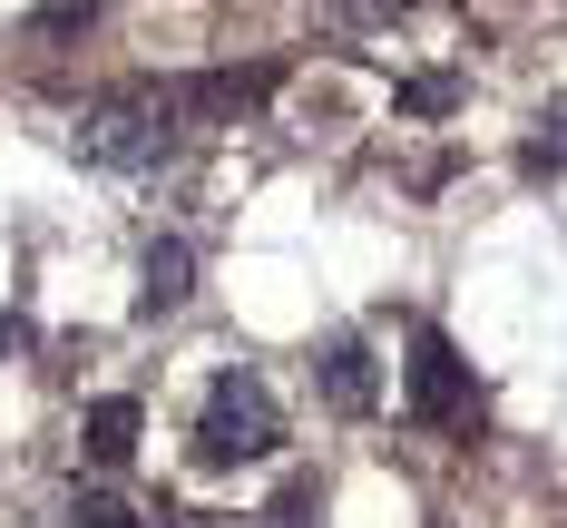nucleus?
Returning <instances> with one entry per match:
<instances>
[{
	"instance_id": "8",
	"label": "nucleus",
	"mask_w": 567,
	"mask_h": 528,
	"mask_svg": "<svg viewBox=\"0 0 567 528\" xmlns=\"http://www.w3.org/2000/svg\"><path fill=\"white\" fill-rule=\"evenodd\" d=\"M528 176H548V167H567V108L558 117H538V137H528V157H518Z\"/></svg>"
},
{
	"instance_id": "10",
	"label": "nucleus",
	"mask_w": 567,
	"mask_h": 528,
	"mask_svg": "<svg viewBox=\"0 0 567 528\" xmlns=\"http://www.w3.org/2000/svg\"><path fill=\"white\" fill-rule=\"evenodd\" d=\"M342 10H411V0H342Z\"/></svg>"
},
{
	"instance_id": "1",
	"label": "nucleus",
	"mask_w": 567,
	"mask_h": 528,
	"mask_svg": "<svg viewBox=\"0 0 567 528\" xmlns=\"http://www.w3.org/2000/svg\"><path fill=\"white\" fill-rule=\"evenodd\" d=\"M176 89H157V79H137V89H109V99H89L79 108V157L89 167H109V176H147V167H167V147H176Z\"/></svg>"
},
{
	"instance_id": "4",
	"label": "nucleus",
	"mask_w": 567,
	"mask_h": 528,
	"mask_svg": "<svg viewBox=\"0 0 567 528\" xmlns=\"http://www.w3.org/2000/svg\"><path fill=\"white\" fill-rule=\"evenodd\" d=\"M313 382H323V402H333L342 421H362V411L382 402V382H372V352L352 343V333H333V343L313 352Z\"/></svg>"
},
{
	"instance_id": "2",
	"label": "nucleus",
	"mask_w": 567,
	"mask_h": 528,
	"mask_svg": "<svg viewBox=\"0 0 567 528\" xmlns=\"http://www.w3.org/2000/svg\"><path fill=\"white\" fill-rule=\"evenodd\" d=\"M284 451V402L265 392V372H216L206 411H196V460L235 469V460H275Z\"/></svg>"
},
{
	"instance_id": "3",
	"label": "nucleus",
	"mask_w": 567,
	"mask_h": 528,
	"mask_svg": "<svg viewBox=\"0 0 567 528\" xmlns=\"http://www.w3.org/2000/svg\"><path fill=\"white\" fill-rule=\"evenodd\" d=\"M411 411L431 421V431H470L480 421V392H470V362L451 352V333H411Z\"/></svg>"
},
{
	"instance_id": "9",
	"label": "nucleus",
	"mask_w": 567,
	"mask_h": 528,
	"mask_svg": "<svg viewBox=\"0 0 567 528\" xmlns=\"http://www.w3.org/2000/svg\"><path fill=\"white\" fill-rule=\"evenodd\" d=\"M451 99H460L451 79H411V89H401V108H421V117H441V108H451Z\"/></svg>"
},
{
	"instance_id": "7",
	"label": "nucleus",
	"mask_w": 567,
	"mask_h": 528,
	"mask_svg": "<svg viewBox=\"0 0 567 528\" xmlns=\"http://www.w3.org/2000/svg\"><path fill=\"white\" fill-rule=\"evenodd\" d=\"M69 519H79V528H137V509H127L117 489H79V499H69Z\"/></svg>"
},
{
	"instance_id": "5",
	"label": "nucleus",
	"mask_w": 567,
	"mask_h": 528,
	"mask_svg": "<svg viewBox=\"0 0 567 528\" xmlns=\"http://www.w3.org/2000/svg\"><path fill=\"white\" fill-rule=\"evenodd\" d=\"M196 293V255H186V235H157L147 245V284H137V313H176Z\"/></svg>"
},
{
	"instance_id": "6",
	"label": "nucleus",
	"mask_w": 567,
	"mask_h": 528,
	"mask_svg": "<svg viewBox=\"0 0 567 528\" xmlns=\"http://www.w3.org/2000/svg\"><path fill=\"white\" fill-rule=\"evenodd\" d=\"M79 441H89V460L117 469L127 451H137V402L127 392H109V402H89V421H79Z\"/></svg>"
}]
</instances>
